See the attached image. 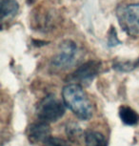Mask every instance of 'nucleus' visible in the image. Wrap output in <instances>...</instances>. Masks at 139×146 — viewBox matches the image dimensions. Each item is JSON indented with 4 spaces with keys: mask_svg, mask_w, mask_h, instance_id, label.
<instances>
[{
    "mask_svg": "<svg viewBox=\"0 0 139 146\" xmlns=\"http://www.w3.org/2000/svg\"><path fill=\"white\" fill-rule=\"evenodd\" d=\"M62 100L78 118L88 120L92 117L94 107L92 101L81 85L69 83L62 90Z\"/></svg>",
    "mask_w": 139,
    "mask_h": 146,
    "instance_id": "1",
    "label": "nucleus"
},
{
    "mask_svg": "<svg viewBox=\"0 0 139 146\" xmlns=\"http://www.w3.org/2000/svg\"><path fill=\"white\" fill-rule=\"evenodd\" d=\"M66 106L63 100L57 98L53 94L43 98L36 105V117L38 121L50 124L63 117Z\"/></svg>",
    "mask_w": 139,
    "mask_h": 146,
    "instance_id": "2",
    "label": "nucleus"
},
{
    "mask_svg": "<svg viewBox=\"0 0 139 146\" xmlns=\"http://www.w3.org/2000/svg\"><path fill=\"white\" fill-rule=\"evenodd\" d=\"M119 25L127 35L139 37V4L121 5L116 9Z\"/></svg>",
    "mask_w": 139,
    "mask_h": 146,
    "instance_id": "3",
    "label": "nucleus"
},
{
    "mask_svg": "<svg viewBox=\"0 0 139 146\" xmlns=\"http://www.w3.org/2000/svg\"><path fill=\"white\" fill-rule=\"evenodd\" d=\"M78 53V48L74 42L70 40L62 42L58 54L51 59V69L53 73H60L72 68L76 63Z\"/></svg>",
    "mask_w": 139,
    "mask_h": 146,
    "instance_id": "4",
    "label": "nucleus"
},
{
    "mask_svg": "<svg viewBox=\"0 0 139 146\" xmlns=\"http://www.w3.org/2000/svg\"><path fill=\"white\" fill-rule=\"evenodd\" d=\"M101 62L97 60H90L76 69L69 78L70 83L78 85H88L100 73Z\"/></svg>",
    "mask_w": 139,
    "mask_h": 146,
    "instance_id": "5",
    "label": "nucleus"
},
{
    "mask_svg": "<svg viewBox=\"0 0 139 146\" xmlns=\"http://www.w3.org/2000/svg\"><path fill=\"white\" fill-rule=\"evenodd\" d=\"M29 140L32 143H44L51 137V128L48 123L37 121L28 128Z\"/></svg>",
    "mask_w": 139,
    "mask_h": 146,
    "instance_id": "6",
    "label": "nucleus"
},
{
    "mask_svg": "<svg viewBox=\"0 0 139 146\" xmlns=\"http://www.w3.org/2000/svg\"><path fill=\"white\" fill-rule=\"evenodd\" d=\"M119 117L124 124L129 126L136 125L139 122V115L127 105H122L119 108Z\"/></svg>",
    "mask_w": 139,
    "mask_h": 146,
    "instance_id": "7",
    "label": "nucleus"
},
{
    "mask_svg": "<svg viewBox=\"0 0 139 146\" xmlns=\"http://www.w3.org/2000/svg\"><path fill=\"white\" fill-rule=\"evenodd\" d=\"M19 4L16 0H1L2 21L13 17L18 13Z\"/></svg>",
    "mask_w": 139,
    "mask_h": 146,
    "instance_id": "8",
    "label": "nucleus"
},
{
    "mask_svg": "<svg viewBox=\"0 0 139 146\" xmlns=\"http://www.w3.org/2000/svg\"><path fill=\"white\" fill-rule=\"evenodd\" d=\"M84 140L86 146H107V140L105 137L97 131L90 130L86 132Z\"/></svg>",
    "mask_w": 139,
    "mask_h": 146,
    "instance_id": "9",
    "label": "nucleus"
},
{
    "mask_svg": "<svg viewBox=\"0 0 139 146\" xmlns=\"http://www.w3.org/2000/svg\"><path fill=\"white\" fill-rule=\"evenodd\" d=\"M139 66V59L136 61H126V62H117L113 65V68L120 72H129L133 70Z\"/></svg>",
    "mask_w": 139,
    "mask_h": 146,
    "instance_id": "10",
    "label": "nucleus"
},
{
    "mask_svg": "<svg viewBox=\"0 0 139 146\" xmlns=\"http://www.w3.org/2000/svg\"><path fill=\"white\" fill-rule=\"evenodd\" d=\"M81 130L75 124H70L67 127V135L72 140H77L80 137Z\"/></svg>",
    "mask_w": 139,
    "mask_h": 146,
    "instance_id": "11",
    "label": "nucleus"
},
{
    "mask_svg": "<svg viewBox=\"0 0 139 146\" xmlns=\"http://www.w3.org/2000/svg\"><path fill=\"white\" fill-rule=\"evenodd\" d=\"M45 146H70L66 140L63 139H59V137H51L47 141L44 143Z\"/></svg>",
    "mask_w": 139,
    "mask_h": 146,
    "instance_id": "12",
    "label": "nucleus"
}]
</instances>
